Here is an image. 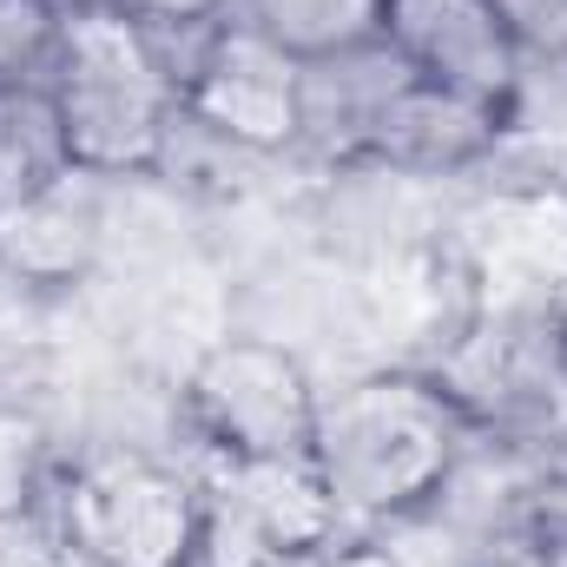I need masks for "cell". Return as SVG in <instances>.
<instances>
[{"label":"cell","instance_id":"obj_1","mask_svg":"<svg viewBox=\"0 0 567 567\" xmlns=\"http://www.w3.org/2000/svg\"><path fill=\"white\" fill-rule=\"evenodd\" d=\"M53 133L73 172L86 178H145L165 165L178 113V66L165 40L120 13L113 0L73 7L60 60L47 73Z\"/></svg>","mask_w":567,"mask_h":567},{"label":"cell","instance_id":"obj_2","mask_svg":"<svg viewBox=\"0 0 567 567\" xmlns=\"http://www.w3.org/2000/svg\"><path fill=\"white\" fill-rule=\"evenodd\" d=\"M310 455L343 522H403L455 482L468 455V410L435 377L377 370L323 396Z\"/></svg>","mask_w":567,"mask_h":567},{"label":"cell","instance_id":"obj_3","mask_svg":"<svg viewBox=\"0 0 567 567\" xmlns=\"http://www.w3.org/2000/svg\"><path fill=\"white\" fill-rule=\"evenodd\" d=\"M60 535L86 567H198L205 488L158 455L100 449L60 488Z\"/></svg>","mask_w":567,"mask_h":567},{"label":"cell","instance_id":"obj_4","mask_svg":"<svg viewBox=\"0 0 567 567\" xmlns=\"http://www.w3.org/2000/svg\"><path fill=\"white\" fill-rule=\"evenodd\" d=\"M178 410L218 462H290L317 449L323 390L303 357L271 337H218L185 370Z\"/></svg>","mask_w":567,"mask_h":567},{"label":"cell","instance_id":"obj_5","mask_svg":"<svg viewBox=\"0 0 567 567\" xmlns=\"http://www.w3.org/2000/svg\"><path fill=\"white\" fill-rule=\"evenodd\" d=\"M178 113L218 145L290 152L310 126V66H297L245 13H231L192 40L178 66Z\"/></svg>","mask_w":567,"mask_h":567},{"label":"cell","instance_id":"obj_6","mask_svg":"<svg viewBox=\"0 0 567 567\" xmlns=\"http://www.w3.org/2000/svg\"><path fill=\"white\" fill-rule=\"evenodd\" d=\"M343 535V508L317 455L290 462H218L205 488L198 567H310Z\"/></svg>","mask_w":567,"mask_h":567},{"label":"cell","instance_id":"obj_7","mask_svg":"<svg viewBox=\"0 0 567 567\" xmlns=\"http://www.w3.org/2000/svg\"><path fill=\"white\" fill-rule=\"evenodd\" d=\"M383 47L423 86L515 120L528 60L488 0H383Z\"/></svg>","mask_w":567,"mask_h":567},{"label":"cell","instance_id":"obj_8","mask_svg":"<svg viewBox=\"0 0 567 567\" xmlns=\"http://www.w3.org/2000/svg\"><path fill=\"white\" fill-rule=\"evenodd\" d=\"M350 158L370 165H396V172H462L482 152H495V140L508 133L502 113H482L455 93H435L416 73H403V60L390 66V80H377L350 113Z\"/></svg>","mask_w":567,"mask_h":567},{"label":"cell","instance_id":"obj_9","mask_svg":"<svg viewBox=\"0 0 567 567\" xmlns=\"http://www.w3.org/2000/svg\"><path fill=\"white\" fill-rule=\"evenodd\" d=\"M100 265V198L86 172H53L0 198V271L33 290H66Z\"/></svg>","mask_w":567,"mask_h":567},{"label":"cell","instance_id":"obj_10","mask_svg":"<svg viewBox=\"0 0 567 567\" xmlns=\"http://www.w3.org/2000/svg\"><path fill=\"white\" fill-rule=\"evenodd\" d=\"M238 13L310 73L383 47V0H238Z\"/></svg>","mask_w":567,"mask_h":567},{"label":"cell","instance_id":"obj_11","mask_svg":"<svg viewBox=\"0 0 567 567\" xmlns=\"http://www.w3.org/2000/svg\"><path fill=\"white\" fill-rule=\"evenodd\" d=\"M66 13H73L66 0H0V106L47 93Z\"/></svg>","mask_w":567,"mask_h":567},{"label":"cell","instance_id":"obj_12","mask_svg":"<svg viewBox=\"0 0 567 567\" xmlns=\"http://www.w3.org/2000/svg\"><path fill=\"white\" fill-rule=\"evenodd\" d=\"M47 462H53V435L33 410L0 403V522H27L47 495Z\"/></svg>","mask_w":567,"mask_h":567},{"label":"cell","instance_id":"obj_13","mask_svg":"<svg viewBox=\"0 0 567 567\" xmlns=\"http://www.w3.org/2000/svg\"><path fill=\"white\" fill-rule=\"evenodd\" d=\"M522 60H567V0H488Z\"/></svg>","mask_w":567,"mask_h":567},{"label":"cell","instance_id":"obj_14","mask_svg":"<svg viewBox=\"0 0 567 567\" xmlns=\"http://www.w3.org/2000/svg\"><path fill=\"white\" fill-rule=\"evenodd\" d=\"M120 13H133L140 27H152L158 40H198V33H212L218 20H231L238 13V0H113Z\"/></svg>","mask_w":567,"mask_h":567},{"label":"cell","instance_id":"obj_15","mask_svg":"<svg viewBox=\"0 0 567 567\" xmlns=\"http://www.w3.org/2000/svg\"><path fill=\"white\" fill-rule=\"evenodd\" d=\"M310 567H403V561H396V548L377 542V535H337Z\"/></svg>","mask_w":567,"mask_h":567},{"label":"cell","instance_id":"obj_16","mask_svg":"<svg viewBox=\"0 0 567 567\" xmlns=\"http://www.w3.org/2000/svg\"><path fill=\"white\" fill-rule=\"evenodd\" d=\"M535 567H567V528H542V561Z\"/></svg>","mask_w":567,"mask_h":567},{"label":"cell","instance_id":"obj_17","mask_svg":"<svg viewBox=\"0 0 567 567\" xmlns=\"http://www.w3.org/2000/svg\"><path fill=\"white\" fill-rule=\"evenodd\" d=\"M66 7H100V0H66Z\"/></svg>","mask_w":567,"mask_h":567}]
</instances>
